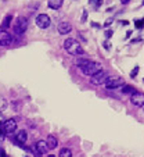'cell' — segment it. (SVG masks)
Wrapping results in <instances>:
<instances>
[{
  "label": "cell",
  "instance_id": "obj_1",
  "mask_svg": "<svg viewBox=\"0 0 144 157\" xmlns=\"http://www.w3.org/2000/svg\"><path fill=\"white\" fill-rule=\"evenodd\" d=\"M64 49L72 56H83L85 54V49L81 46V43L73 39V38H68L64 42Z\"/></svg>",
  "mask_w": 144,
  "mask_h": 157
},
{
  "label": "cell",
  "instance_id": "obj_2",
  "mask_svg": "<svg viewBox=\"0 0 144 157\" xmlns=\"http://www.w3.org/2000/svg\"><path fill=\"white\" fill-rule=\"evenodd\" d=\"M103 69V67H101V64H100L99 61H91L90 60L87 64L83 67V68H81L82 74L83 75H87V77H93V75H96L99 71H101Z\"/></svg>",
  "mask_w": 144,
  "mask_h": 157
},
{
  "label": "cell",
  "instance_id": "obj_3",
  "mask_svg": "<svg viewBox=\"0 0 144 157\" xmlns=\"http://www.w3.org/2000/svg\"><path fill=\"white\" fill-rule=\"evenodd\" d=\"M28 24H29V21H28L27 17H24V15H19L17 20H15V24L13 25V29H14V33L15 35H22L25 31L28 29Z\"/></svg>",
  "mask_w": 144,
  "mask_h": 157
},
{
  "label": "cell",
  "instance_id": "obj_4",
  "mask_svg": "<svg viewBox=\"0 0 144 157\" xmlns=\"http://www.w3.org/2000/svg\"><path fill=\"white\" fill-rule=\"evenodd\" d=\"M108 72L105 71V69H101V71H99L96 75H93L91 77V79H90V82L93 83V85H103V83H105L108 81Z\"/></svg>",
  "mask_w": 144,
  "mask_h": 157
},
{
  "label": "cell",
  "instance_id": "obj_5",
  "mask_svg": "<svg viewBox=\"0 0 144 157\" xmlns=\"http://www.w3.org/2000/svg\"><path fill=\"white\" fill-rule=\"evenodd\" d=\"M50 24H51V20L47 14H39L37 17H36V25L42 29H46V28L50 27Z\"/></svg>",
  "mask_w": 144,
  "mask_h": 157
},
{
  "label": "cell",
  "instance_id": "obj_6",
  "mask_svg": "<svg viewBox=\"0 0 144 157\" xmlns=\"http://www.w3.org/2000/svg\"><path fill=\"white\" fill-rule=\"evenodd\" d=\"M27 140H28V134H27V131H24V130L18 131L17 135L13 138V142L17 145V146H19V148H22Z\"/></svg>",
  "mask_w": 144,
  "mask_h": 157
},
{
  "label": "cell",
  "instance_id": "obj_7",
  "mask_svg": "<svg viewBox=\"0 0 144 157\" xmlns=\"http://www.w3.org/2000/svg\"><path fill=\"white\" fill-rule=\"evenodd\" d=\"M3 128H4V134L6 135H13L15 131H17V121L10 118V120H6L3 122Z\"/></svg>",
  "mask_w": 144,
  "mask_h": 157
},
{
  "label": "cell",
  "instance_id": "obj_8",
  "mask_svg": "<svg viewBox=\"0 0 144 157\" xmlns=\"http://www.w3.org/2000/svg\"><path fill=\"white\" fill-rule=\"evenodd\" d=\"M104 85H105V88H107L108 90H111V89L121 88V86H123L125 83H123V79L122 78H111V79H108Z\"/></svg>",
  "mask_w": 144,
  "mask_h": 157
},
{
  "label": "cell",
  "instance_id": "obj_9",
  "mask_svg": "<svg viewBox=\"0 0 144 157\" xmlns=\"http://www.w3.org/2000/svg\"><path fill=\"white\" fill-rule=\"evenodd\" d=\"M130 103L136 107H143L144 106V93L135 92L130 97Z\"/></svg>",
  "mask_w": 144,
  "mask_h": 157
},
{
  "label": "cell",
  "instance_id": "obj_10",
  "mask_svg": "<svg viewBox=\"0 0 144 157\" xmlns=\"http://www.w3.org/2000/svg\"><path fill=\"white\" fill-rule=\"evenodd\" d=\"M13 43V36L7 31H0V46H10Z\"/></svg>",
  "mask_w": 144,
  "mask_h": 157
},
{
  "label": "cell",
  "instance_id": "obj_11",
  "mask_svg": "<svg viewBox=\"0 0 144 157\" xmlns=\"http://www.w3.org/2000/svg\"><path fill=\"white\" fill-rule=\"evenodd\" d=\"M35 152L39 154V156H42V154H46L47 153V145H46V140H37L35 145Z\"/></svg>",
  "mask_w": 144,
  "mask_h": 157
},
{
  "label": "cell",
  "instance_id": "obj_12",
  "mask_svg": "<svg viewBox=\"0 0 144 157\" xmlns=\"http://www.w3.org/2000/svg\"><path fill=\"white\" fill-rule=\"evenodd\" d=\"M57 28H58V32L61 33V35H68V33L72 31V25L69 22H65V21L60 22Z\"/></svg>",
  "mask_w": 144,
  "mask_h": 157
},
{
  "label": "cell",
  "instance_id": "obj_13",
  "mask_svg": "<svg viewBox=\"0 0 144 157\" xmlns=\"http://www.w3.org/2000/svg\"><path fill=\"white\" fill-rule=\"evenodd\" d=\"M46 145H47V149H55L58 146V140L54 135H49L47 136V140H46Z\"/></svg>",
  "mask_w": 144,
  "mask_h": 157
},
{
  "label": "cell",
  "instance_id": "obj_14",
  "mask_svg": "<svg viewBox=\"0 0 144 157\" xmlns=\"http://www.w3.org/2000/svg\"><path fill=\"white\" fill-rule=\"evenodd\" d=\"M11 21H13V14H7L1 22V31H7L11 25Z\"/></svg>",
  "mask_w": 144,
  "mask_h": 157
},
{
  "label": "cell",
  "instance_id": "obj_15",
  "mask_svg": "<svg viewBox=\"0 0 144 157\" xmlns=\"http://www.w3.org/2000/svg\"><path fill=\"white\" fill-rule=\"evenodd\" d=\"M63 0H49L47 1V6H49L50 9H53V10H58L61 6H63Z\"/></svg>",
  "mask_w": 144,
  "mask_h": 157
},
{
  "label": "cell",
  "instance_id": "obj_16",
  "mask_svg": "<svg viewBox=\"0 0 144 157\" xmlns=\"http://www.w3.org/2000/svg\"><path fill=\"white\" fill-rule=\"evenodd\" d=\"M121 92L122 93H132V95H133V93L136 92V88L132 86V85H123L121 89Z\"/></svg>",
  "mask_w": 144,
  "mask_h": 157
},
{
  "label": "cell",
  "instance_id": "obj_17",
  "mask_svg": "<svg viewBox=\"0 0 144 157\" xmlns=\"http://www.w3.org/2000/svg\"><path fill=\"white\" fill-rule=\"evenodd\" d=\"M58 157H72V152L68 148H64V149H61V150H60Z\"/></svg>",
  "mask_w": 144,
  "mask_h": 157
},
{
  "label": "cell",
  "instance_id": "obj_18",
  "mask_svg": "<svg viewBox=\"0 0 144 157\" xmlns=\"http://www.w3.org/2000/svg\"><path fill=\"white\" fill-rule=\"evenodd\" d=\"M89 61H90L89 59H76V60H75V64H76L79 68H83V67H85Z\"/></svg>",
  "mask_w": 144,
  "mask_h": 157
},
{
  "label": "cell",
  "instance_id": "obj_19",
  "mask_svg": "<svg viewBox=\"0 0 144 157\" xmlns=\"http://www.w3.org/2000/svg\"><path fill=\"white\" fill-rule=\"evenodd\" d=\"M9 106V102H7V99H4L3 96H0V113L3 110H6Z\"/></svg>",
  "mask_w": 144,
  "mask_h": 157
},
{
  "label": "cell",
  "instance_id": "obj_20",
  "mask_svg": "<svg viewBox=\"0 0 144 157\" xmlns=\"http://www.w3.org/2000/svg\"><path fill=\"white\" fill-rule=\"evenodd\" d=\"M135 25H136V28H137V29H143V28H144V18L143 20H136Z\"/></svg>",
  "mask_w": 144,
  "mask_h": 157
},
{
  "label": "cell",
  "instance_id": "obj_21",
  "mask_svg": "<svg viewBox=\"0 0 144 157\" xmlns=\"http://www.w3.org/2000/svg\"><path fill=\"white\" fill-rule=\"evenodd\" d=\"M139 65H136V67H135V68H133V71H132V72H130V77H132V78H136V77H137V74H139Z\"/></svg>",
  "mask_w": 144,
  "mask_h": 157
},
{
  "label": "cell",
  "instance_id": "obj_22",
  "mask_svg": "<svg viewBox=\"0 0 144 157\" xmlns=\"http://www.w3.org/2000/svg\"><path fill=\"white\" fill-rule=\"evenodd\" d=\"M4 128H3V122H0V139L4 138Z\"/></svg>",
  "mask_w": 144,
  "mask_h": 157
},
{
  "label": "cell",
  "instance_id": "obj_23",
  "mask_svg": "<svg viewBox=\"0 0 144 157\" xmlns=\"http://www.w3.org/2000/svg\"><path fill=\"white\" fill-rule=\"evenodd\" d=\"M112 33H114L112 29H107V31H105V38H107V39H109V38L112 36Z\"/></svg>",
  "mask_w": 144,
  "mask_h": 157
},
{
  "label": "cell",
  "instance_id": "obj_24",
  "mask_svg": "<svg viewBox=\"0 0 144 157\" xmlns=\"http://www.w3.org/2000/svg\"><path fill=\"white\" fill-rule=\"evenodd\" d=\"M112 21H114V18H108L107 21H105V24H104V27H105V28H108L109 25H111V24H112Z\"/></svg>",
  "mask_w": 144,
  "mask_h": 157
},
{
  "label": "cell",
  "instance_id": "obj_25",
  "mask_svg": "<svg viewBox=\"0 0 144 157\" xmlns=\"http://www.w3.org/2000/svg\"><path fill=\"white\" fill-rule=\"evenodd\" d=\"M86 18H87V11L85 10V11H83V15H82V22H85Z\"/></svg>",
  "mask_w": 144,
  "mask_h": 157
},
{
  "label": "cell",
  "instance_id": "obj_26",
  "mask_svg": "<svg viewBox=\"0 0 144 157\" xmlns=\"http://www.w3.org/2000/svg\"><path fill=\"white\" fill-rule=\"evenodd\" d=\"M104 47L105 49H111V43L109 42H104Z\"/></svg>",
  "mask_w": 144,
  "mask_h": 157
},
{
  "label": "cell",
  "instance_id": "obj_27",
  "mask_svg": "<svg viewBox=\"0 0 144 157\" xmlns=\"http://www.w3.org/2000/svg\"><path fill=\"white\" fill-rule=\"evenodd\" d=\"M0 157H7V156H6L4 149H0Z\"/></svg>",
  "mask_w": 144,
  "mask_h": 157
},
{
  "label": "cell",
  "instance_id": "obj_28",
  "mask_svg": "<svg viewBox=\"0 0 144 157\" xmlns=\"http://www.w3.org/2000/svg\"><path fill=\"white\" fill-rule=\"evenodd\" d=\"M91 25L94 28H101V24H97V22H91Z\"/></svg>",
  "mask_w": 144,
  "mask_h": 157
},
{
  "label": "cell",
  "instance_id": "obj_29",
  "mask_svg": "<svg viewBox=\"0 0 144 157\" xmlns=\"http://www.w3.org/2000/svg\"><path fill=\"white\" fill-rule=\"evenodd\" d=\"M141 41V38H137V39H133V41H132V43H136V42H140Z\"/></svg>",
  "mask_w": 144,
  "mask_h": 157
},
{
  "label": "cell",
  "instance_id": "obj_30",
  "mask_svg": "<svg viewBox=\"0 0 144 157\" xmlns=\"http://www.w3.org/2000/svg\"><path fill=\"white\" fill-rule=\"evenodd\" d=\"M132 35V31H127V32H126V38H129Z\"/></svg>",
  "mask_w": 144,
  "mask_h": 157
},
{
  "label": "cell",
  "instance_id": "obj_31",
  "mask_svg": "<svg viewBox=\"0 0 144 157\" xmlns=\"http://www.w3.org/2000/svg\"><path fill=\"white\" fill-rule=\"evenodd\" d=\"M121 3H122V4H127V3H129V0H122Z\"/></svg>",
  "mask_w": 144,
  "mask_h": 157
},
{
  "label": "cell",
  "instance_id": "obj_32",
  "mask_svg": "<svg viewBox=\"0 0 144 157\" xmlns=\"http://www.w3.org/2000/svg\"><path fill=\"white\" fill-rule=\"evenodd\" d=\"M121 24H123V25H127V24H129V21H121Z\"/></svg>",
  "mask_w": 144,
  "mask_h": 157
},
{
  "label": "cell",
  "instance_id": "obj_33",
  "mask_svg": "<svg viewBox=\"0 0 144 157\" xmlns=\"http://www.w3.org/2000/svg\"><path fill=\"white\" fill-rule=\"evenodd\" d=\"M1 121H3V114L0 113V122H1Z\"/></svg>",
  "mask_w": 144,
  "mask_h": 157
},
{
  "label": "cell",
  "instance_id": "obj_34",
  "mask_svg": "<svg viewBox=\"0 0 144 157\" xmlns=\"http://www.w3.org/2000/svg\"><path fill=\"white\" fill-rule=\"evenodd\" d=\"M47 157H55V156H54V154H49V156H47Z\"/></svg>",
  "mask_w": 144,
  "mask_h": 157
},
{
  "label": "cell",
  "instance_id": "obj_35",
  "mask_svg": "<svg viewBox=\"0 0 144 157\" xmlns=\"http://www.w3.org/2000/svg\"><path fill=\"white\" fill-rule=\"evenodd\" d=\"M141 4H143V6H144V1H141Z\"/></svg>",
  "mask_w": 144,
  "mask_h": 157
},
{
  "label": "cell",
  "instance_id": "obj_36",
  "mask_svg": "<svg viewBox=\"0 0 144 157\" xmlns=\"http://www.w3.org/2000/svg\"><path fill=\"white\" fill-rule=\"evenodd\" d=\"M143 81H144V79H143Z\"/></svg>",
  "mask_w": 144,
  "mask_h": 157
}]
</instances>
